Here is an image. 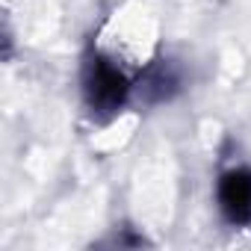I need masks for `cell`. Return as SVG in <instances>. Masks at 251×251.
<instances>
[{"label":"cell","mask_w":251,"mask_h":251,"mask_svg":"<svg viewBox=\"0 0 251 251\" xmlns=\"http://www.w3.org/2000/svg\"><path fill=\"white\" fill-rule=\"evenodd\" d=\"M219 207L227 222L248 225L251 222V172L230 169L219 180Z\"/></svg>","instance_id":"cell-2"},{"label":"cell","mask_w":251,"mask_h":251,"mask_svg":"<svg viewBox=\"0 0 251 251\" xmlns=\"http://www.w3.org/2000/svg\"><path fill=\"white\" fill-rule=\"evenodd\" d=\"M83 83H86V100L98 112H115L130 92V83L124 77V71L115 62L103 59V56H95L86 65V80Z\"/></svg>","instance_id":"cell-1"}]
</instances>
